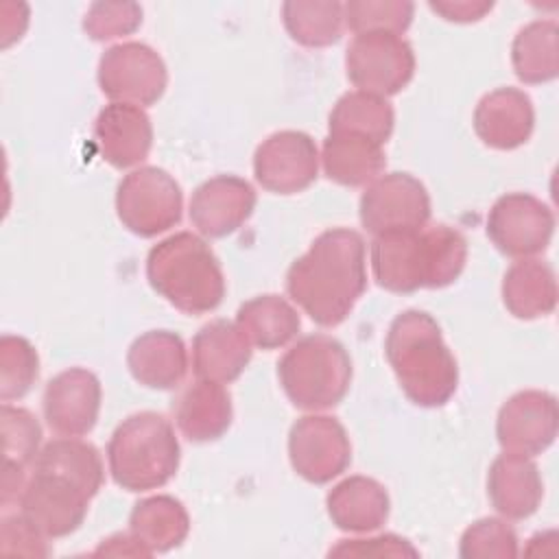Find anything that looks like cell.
Here are the masks:
<instances>
[{
  "label": "cell",
  "mask_w": 559,
  "mask_h": 559,
  "mask_svg": "<svg viewBox=\"0 0 559 559\" xmlns=\"http://www.w3.org/2000/svg\"><path fill=\"white\" fill-rule=\"evenodd\" d=\"M367 247L349 227L321 231L286 271L288 297L319 325L334 328L367 290Z\"/></svg>",
  "instance_id": "6da1fadb"
},
{
  "label": "cell",
  "mask_w": 559,
  "mask_h": 559,
  "mask_svg": "<svg viewBox=\"0 0 559 559\" xmlns=\"http://www.w3.org/2000/svg\"><path fill=\"white\" fill-rule=\"evenodd\" d=\"M371 271L378 286L389 293L450 286L465 269L467 240L450 225L373 236Z\"/></svg>",
  "instance_id": "7a4b0ae2"
},
{
  "label": "cell",
  "mask_w": 559,
  "mask_h": 559,
  "mask_svg": "<svg viewBox=\"0 0 559 559\" xmlns=\"http://www.w3.org/2000/svg\"><path fill=\"white\" fill-rule=\"evenodd\" d=\"M386 360L404 395L424 408L443 406L459 386V365L439 323L424 310L400 312L384 338Z\"/></svg>",
  "instance_id": "3957f363"
},
{
  "label": "cell",
  "mask_w": 559,
  "mask_h": 559,
  "mask_svg": "<svg viewBox=\"0 0 559 559\" xmlns=\"http://www.w3.org/2000/svg\"><path fill=\"white\" fill-rule=\"evenodd\" d=\"M146 280L157 295L186 314L212 312L225 297L221 262L192 231H177L151 247Z\"/></svg>",
  "instance_id": "277c9868"
},
{
  "label": "cell",
  "mask_w": 559,
  "mask_h": 559,
  "mask_svg": "<svg viewBox=\"0 0 559 559\" xmlns=\"http://www.w3.org/2000/svg\"><path fill=\"white\" fill-rule=\"evenodd\" d=\"M179 459L181 448L173 424L153 411L122 419L107 443L111 478L127 491L164 487L177 474Z\"/></svg>",
  "instance_id": "5b68a950"
},
{
  "label": "cell",
  "mask_w": 559,
  "mask_h": 559,
  "mask_svg": "<svg viewBox=\"0 0 559 559\" xmlns=\"http://www.w3.org/2000/svg\"><path fill=\"white\" fill-rule=\"evenodd\" d=\"M277 378L297 408L325 411L347 395L352 358L341 341L328 334H308L280 358Z\"/></svg>",
  "instance_id": "8992f818"
},
{
  "label": "cell",
  "mask_w": 559,
  "mask_h": 559,
  "mask_svg": "<svg viewBox=\"0 0 559 559\" xmlns=\"http://www.w3.org/2000/svg\"><path fill=\"white\" fill-rule=\"evenodd\" d=\"M183 192L175 177L157 166L124 175L116 188V214L140 238H153L181 221Z\"/></svg>",
  "instance_id": "52a82bcc"
},
{
  "label": "cell",
  "mask_w": 559,
  "mask_h": 559,
  "mask_svg": "<svg viewBox=\"0 0 559 559\" xmlns=\"http://www.w3.org/2000/svg\"><path fill=\"white\" fill-rule=\"evenodd\" d=\"M347 79L376 96L402 92L415 74L413 46L393 33H360L345 50Z\"/></svg>",
  "instance_id": "ba28073f"
},
{
  "label": "cell",
  "mask_w": 559,
  "mask_h": 559,
  "mask_svg": "<svg viewBox=\"0 0 559 559\" xmlns=\"http://www.w3.org/2000/svg\"><path fill=\"white\" fill-rule=\"evenodd\" d=\"M358 216L373 236L415 231L426 227L430 218V194L417 177L397 170L386 173L360 194Z\"/></svg>",
  "instance_id": "9c48e42d"
},
{
  "label": "cell",
  "mask_w": 559,
  "mask_h": 559,
  "mask_svg": "<svg viewBox=\"0 0 559 559\" xmlns=\"http://www.w3.org/2000/svg\"><path fill=\"white\" fill-rule=\"evenodd\" d=\"M98 85L111 103L148 107L166 92L168 70L151 46L124 41L103 52L98 61Z\"/></svg>",
  "instance_id": "30bf717a"
},
{
  "label": "cell",
  "mask_w": 559,
  "mask_h": 559,
  "mask_svg": "<svg viewBox=\"0 0 559 559\" xmlns=\"http://www.w3.org/2000/svg\"><path fill=\"white\" fill-rule=\"evenodd\" d=\"M293 469L312 485H325L352 463V443L345 426L330 415H304L288 432Z\"/></svg>",
  "instance_id": "8fae6325"
},
{
  "label": "cell",
  "mask_w": 559,
  "mask_h": 559,
  "mask_svg": "<svg viewBox=\"0 0 559 559\" xmlns=\"http://www.w3.org/2000/svg\"><path fill=\"white\" fill-rule=\"evenodd\" d=\"M555 234L552 210L528 192H509L496 199L487 214V236L509 258L542 253Z\"/></svg>",
  "instance_id": "7c38bea8"
},
{
  "label": "cell",
  "mask_w": 559,
  "mask_h": 559,
  "mask_svg": "<svg viewBox=\"0 0 559 559\" xmlns=\"http://www.w3.org/2000/svg\"><path fill=\"white\" fill-rule=\"evenodd\" d=\"M255 181L275 194H297L319 175V151L304 131H275L253 153Z\"/></svg>",
  "instance_id": "4fadbf2b"
},
{
  "label": "cell",
  "mask_w": 559,
  "mask_h": 559,
  "mask_svg": "<svg viewBox=\"0 0 559 559\" xmlns=\"http://www.w3.org/2000/svg\"><path fill=\"white\" fill-rule=\"evenodd\" d=\"M557 426V397L548 391L526 389L500 406L496 437L504 452L537 456L555 443Z\"/></svg>",
  "instance_id": "5bb4252c"
},
{
  "label": "cell",
  "mask_w": 559,
  "mask_h": 559,
  "mask_svg": "<svg viewBox=\"0 0 559 559\" xmlns=\"http://www.w3.org/2000/svg\"><path fill=\"white\" fill-rule=\"evenodd\" d=\"M100 400V380L83 367H70L50 378L44 389L46 424L63 437L87 435L98 421Z\"/></svg>",
  "instance_id": "9a60e30c"
},
{
  "label": "cell",
  "mask_w": 559,
  "mask_h": 559,
  "mask_svg": "<svg viewBox=\"0 0 559 559\" xmlns=\"http://www.w3.org/2000/svg\"><path fill=\"white\" fill-rule=\"evenodd\" d=\"M90 500L74 483L33 469L20 496V509L46 537L57 539L74 533L83 524Z\"/></svg>",
  "instance_id": "2e32d148"
},
{
  "label": "cell",
  "mask_w": 559,
  "mask_h": 559,
  "mask_svg": "<svg viewBox=\"0 0 559 559\" xmlns=\"http://www.w3.org/2000/svg\"><path fill=\"white\" fill-rule=\"evenodd\" d=\"M255 201L249 181L236 175H216L192 192L190 223L207 238H225L249 221Z\"/></svg>",
  "instance_id": "e0dca14e"
},
{
  "label": "cell",
  "mask_w": 559,
  "mask_h": 559,
  "mask_svg": "<svg viewBox=\"0 0 559 559\" xmlns=\"http://www.w3.org/2000/svg\"><path fill=\"white\" fill-rule=\"evenodd\" d=\"M94 142L100 157L122 170L144 162L153 146V124L148 114L129 103L105 105L94 122Z\"/></svg>",
  "instance_id": "ac0fdd59"
},
{
  "label": "cell",
  "mask_w": 559,
  "mask_h": 559,
  "mask_svg": "<svg viewBox=\"0 0 559 559\" xmlns=\"http://www.w3.org/2000/svg\"><path fill=\"white\" fill-rule=\"evenodd\" d=\"M472 122L487 146L513 151L528 142L535 127V109L522 90L498 87L478 100Z\"/></svg>",
  "instance_id": "d6986e66"
},
{
  "label": "cell",
  "mask_w": 559,
  "mask_h": 559,
  "mask_svg": "<svg viewBox=\"0 0 559 559\" xmlns=\"http://www.w3.org/2000/svg\"><path fill=\"white\" fill-rule=\"evenodd\" d=\"M487 496L491 507L502 518L507 520L531 518L544 498V483H542L539 467L531 456L502 452L489 465Z\"/></svg>",
  "instance_id": "ffe728a7"
},
{
  "label": "cell",
  "mask_w": 559,
  "mask_h": 559,
  "mask_svg": "<svg viewBox=\"0 0 559 559\" xmlns=\"http://www.w3.org/2000/svg\"><path fill=\"white\" fill-rule=\"evenodd\" d=\"M251 347L236 323L214 319L192 338V371L201 380L218 384L234 382L247 369L253 354Z\"/></svg>",
  "instance_id": "44dd1931"
},
{
  "label": "cell",
  "mask_w": 559,
  "mask_h": 559,
  "mask_svg": "<svg viewBox=\"0 0 559 559\" xmlns=\"http://www.w3.org/2000/svg\"><path fill=\"white\" fill-rule=\"evenodd\" d=\"M127 367L142 386L159 391L175 389L188 373L183 338L170 330H148L131 343Z\"/></svg>",
  "instance_id": "7402d4cb"
},
{
  "label": "cell",
  "mask_w": 559,
  "mask_h": 559,
  "mask_svg": "<svg viewBox=\"0 0 559 559\" xmlns=\"http://www.w3.org/2000/svg\"><path fill=\"white\" fill-rule=\"evenodd\" d=\"M175 421L181 435L194 443L221 439L234 417L229 391L212 380H197L175 402Z\"/></svg>",
  "instance_id": "603a6c76"
},
{
  "label": "cell",
  "mask_w": 559,
  "mask_h": 559,
  "mask_svg": "<svg viewBox=\"0 0 559 559\" xmlns=\"http://www.w3.org/2000/svg\"><path fill=\"white\" fill-rule=\"evenodd\" d=\"M332 524L349 533L378 531L391 511L386 489L369 476H349L332 487L325 498Z\"/></svg>",
  "instance_id": "cb8c5ba5"
},
{
  "label": "cell",
  "mask_w": 559,
  "mask_h": 559,
  "mask_svg": "<svg viewBox=\"0 0 559 559\" xmlns=\"http://www.w3.org/2000/svg\"><path fill=\"white\" fill-rule=\"evenodd\" d=\"M321 164L328 179L356 188L367 186L382 175L386 155L382 144L373 140L349 133H328L321 148Z\"/></svg>",
  "instance_id": "d4e9b609"
},
{
  "label": "cell",
  "mask_w": 559,
  "mask_h": 559,
  "mask_svg": "<svg viewBox=\"0 0 559 559\" xmlns=\"http://www.w3.org/2000/svg\"><path fill=\"white\" fill-rule=\"evenodd\" d=\"M502 301L518 319L546 317L557 306L555 271L535 258H520L502 277Z\"/></svg>",
  "instance_id": "484cf974"
},
{
  "label": "cell",
  "mask_w": 559,
  "mask_h": 559,
  "mask_svg": "<svg viewBox=\"0 0 559 559\" xmlns=\"http://www.w3.org/2000/svg\"><path fill=\"white\" fill-rule=\"evenodd\" d=\"M236 325L253 347L269 352L288 345L297 336L301 319L290 301L269 293L245 301L236 312Z\"/></svg>",
  "instance_id": "4316f807"
},
{
  "label": "cell",
  "mask_w": 559,
  "mask_h": 559,
  "mask_svg": "<svg viewBox=\"0 0 559 559\" xmlns=\"http://www.w3.org/2000/svg\"><path fill=\"white\" fill-rule=\"evenodd\" d=\"M129 531L155 555L183 544L190 533V515L173 496H151L131 509Z\"/></svg>",
  "instance_id": "83f0119b"
},
{
  "label": "cell",
  "mask_w": 559,
  "mask_h": 559,
  "mask_svg": "<svg viewBox=\"0 0 559 559\" xmlns=\"http://www.w3.org/2000/svg\"><path fill=\"white\" fill-rule=\"evenodd\" d=\"M35 472H46L61 476L76 487H81L90 498L98 493L105 480L103 459L96 445L74 439V437H61L48 441L33 461Z\"/></svg>",
  "instance_id": "f1b7e54d"
},
{
  "label": "cell",
  "mask_w": 559,
  "mask_h": 559,
  "mask_svg": "<svg viewBox=\"0 0 559 559\" xmlns=\"http://www.w3.org/2000/svg\"><path fill=\"white\" fill-rule=\"evenodd\" d=\"M559 28L555 20H533L518 31L511 44V63L522 83L539 85L559 74Z\"/></svg>",
  "instance_id": "f546056e"
},
{
  "label": "cell",
  "mask_w": 559,
  "mask_h": 559,
  "mask_svg": "<svg viewBox=\"0 0 559 559\" xmlns=\"http://www.w3.org/2000/svg\"><path fill=\"white\" fill-rule=\"evenodd\" d=\"M395 124V114L384 96L369 92H347L343 94L330 111L328 129L330 133H349L384 144Z\"/></svg>",
  "instance_id": "4dcf8cb0"
},
{
  "label": "cell",
  "mask_w": 559,
  "mask_h": 559,
  "mask_svg": "<svg viewBox=\"0 0 559 559\" xmlns=\"http://www.w3.org/2000/svg\"><path fill=\"white\" fill-rule=\"evenodd\" d=\"M286 33L306 48H325L345 31V4L336 0H288L282 4Z\"/></svg>",
  "instance_id": "1f68e13d"
},
{
  "label": "cell",
  "mask_w": 559,
  "mask_h": 559,
  "mask_svg": "<svg viewBox=\"0 0 559 559\" xmlns=\"http://www.w3.org/2000/svg\"><path fill=\"white\" fill-rule=\"evenodd\" d=\"M39 376V356L31 341L15 334L0 338V400L24 397Z\"/></svg>",
  "instance_id": "d6a6232c"
},
{
  "label": "cell",
  "mask_w": 559,
  "mask_h": 559,
  "mask_svg": "<svg viewBox=\"0 0 559 559\" xmlns=\"http://www.w3.org/2000/svg\"><path fill=\"white\" fill-rule=\"evenodd\" d=\"M415 4L408 0H349L345 4V26L360 33L402 35L413 22Z\"/></svg>",
  "instance_id": "836d02e7"
},
{
  "label": "cell",
  "mask_w": 559,
  "mask_h": 559,
  "mask_svg": "<svg viewBox=\"0 0 559 559\" xmlns=\"http://www.w3.org/2000/svg\"><path fill=\"white\" fill-rule=\"evenodd\" d=\"M518 552V535L513 526L500 518L472 522L459 542V555L463 559H513Z\"/></svg>",
  "instance_id": "e575fe53"
},
{
  "label": "cell",
  "mask_w": 559,
  "mask_h": 559,
  "mask_svg": "<svg viewBox=\"0 0 559 559\" xmlns=\"http://www.w3.org/2000/svg\"><path fill=\"white\" fill-rule=\"evenodd\" d=\"M0 426L4 461L22 467L33 463L41 443V426L37 417L22 406H11L4 402L0 408Z\"/></svg>",
  "instance_id": "d590c367"
},
{
  "label": "cell",
  "mask_w": 559,
  "mask_h": 559,
  "mask_svg": "<svg viewBox=\"0 0 559 559\" xmlns=\"http://www.w3.org/2000/svg\"><path fill=\"white\" fill-rule=\"evenodd\" d=\"M142 24L138 2H92L83 17V31L94 41H111L131 35Z\"/></svg>",
  "instance_id": "8d00e7d4"
},
{
  "label": "cell",
  "mask_w": 559,
  "mask_h": 559,
  "mask_svg": "<svg viewBox=\"0 0 559 559\" xmlns=\"http://www.w3.org/2000/svg\"><path fill=\"white\" fill-rule=\"evenodd\" d=\"M0 552L4 555H26V557H48L50 548L46 535L24 515H4L0 528Z\"/></svg>",
  "instance_id": "74e56055"
},
{
  "label": "cell",
  "mask_w": 559,
  "mask_h": 559,
  "mask_svg": "<svg viewBox=\"0 0 559 559\" xmlns=\"http://www.w3.org/2000/svg\"><path fill=\"white\" fill-rule=\"evenodd\" d=\"M330 557H417L419 550L404 537L384 533L367 539H341Z\"/></svg>",
  "instance_id": "f35d334b"
},
{
  "label": "cell",
  "mask_w": 559,
  "mask_h": 559,
  "mask_svg": "<svg viewBox=\"0 0 559 559\" xmlns=\"http://www.w3.org/2000/svg\"><path fill=\"white\" fill-rule=\"evenodd\" d=\"M428 7L448 22L469 24L483 20L491 9V0H430Z\"/></svg>",
  "instance_id": "ab89813d"
},
{
  "label": "cell",
  "mask_w": 559,
  "mask_h": 559,
  "mask_svg": "<svg viewBox=\"0 0 559 559\" xmlns=\"http://www.w3.org/2000/svg\"><path fill=\"white\" fill-rule=\"evenodd\" d=\"M94 555H114V557H151L153 552L133 535V533H116L98 544Z\"/></svg>",
  "instance_id": "60d3db41"
},
{
  "label": "cell",
  "mask_w": 559,
  "mask_h": 559,
  "mask_svg": "<svg viewBox=\"0 0 559 559\" xmlns=\"http://www.w3.org/2000/svg\"><path fill=\"white\" fill-rule=\"evenodd\" d=\"M24 467L17 463L4 461V474H2V502L9 504L11 500H20L24 491Z\"/></svg>",
  "instance_id": "b9f144b4"
}]
</instances>
